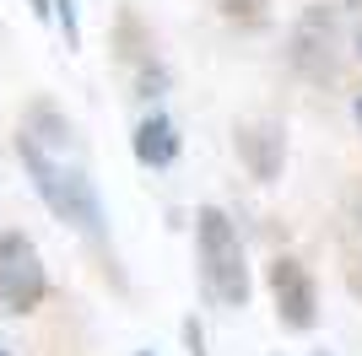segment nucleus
<instances>
[{
    "label": "nucleus",
    "instance_id": "obj_1",
    "mask_svg": "<svg viewBox=\"0 0 362 356\" xmlns=\"http://www.w3.org/2000/svg\"><path fill=\"white\" fill-rule=\"evenodd\" d=\"M16 151H22L33 184L44 194V206L60 222H71L76 232H87V237H103V206H98V189H92L87 167L76 162V157H65V151H54L49 135H38V130L16 135Z\"/></svg>",
    "mask_w": 362,
    "mask_h": 356
},
{
    "label": "nucleus",
    "instance_id": "obj_2",
    "mask_svg": "<svg viewBox=\"0 0 362 356\" xmlns=\"http://www.w3.org/2000/svg\"><path fill=\"white\" fill-rule=\"evenodd\" d=\"M195 243H200V275H206V292H211L222 308H243V302H249V259H243L238 227L227 222L216 206H200Z\"/></svg>",
    "mask_w": 362,
    "mask_h": 356
},
{
    "label": "nucleus",
    "instance_id": "obj_3",
    "mask_svg": "<svg viewBox=\"0 0 362 356\" xmlns=\"http://www.w3.org/2000/svg\"><path fill=\"white\" fill-rule=\"evenodd\" d=\"M44 297H49V275H44V259L33 249V237L6 232L0 237V302L11 313H33Z\"/></svg>",
    "mask_w": 362,
    "mask_h": 356
},
{
    "label": "nucleus",
    "instance_id": "obj_4",
    "mask_svg": "<svg viewBox=\"0 0 362 356\" xmlns=\"http://www.w3.org/2000/svg\"><path fill=\"white\" fill-rule=\"evenodd\" d=\"M271 297H276V319L287 329H314L319 292H314V275H308L298 259H276L271 265Z\"/></svg>",
    "mask_w": 362,
    "mask_h": 356
},
{
    "label": "nucleus",
    "instance_id": "obj_5",
    "mask_svg": "<svg viewBox=\"0 0 362 356\" xmlns=\"http://www.w3.org/2000/svg\"><path fill=\"white\" fill-rule=\"evenodd\" d=\"M238 151H243V162H249V173L265 178V184H271V178L281 173V162H287V141H281L276 124H243Z\"/></svg>",
    "mask_w": 362,
    "mask_h": 356
},
{
    "label": "nucleus",
    "instance_id": "obj_6",
    "mask_svg": "<svg viewBox=\"0 0 362 356\" xmlns=\"http://www.w3.org/2000/svg\"><path fill=\"white\" fill-rule=\"evenodd\" d=\"M136 157L146 167H168L179 157V130H173V119H163V114L141 119L136 124Z\"/></svg>",
    "mask_w": 362,
    "mask_h": 356
},
{
    "label": "nucleus",
    "instance_id": "obj_7",
    "mask_svg": "<svg viewBox=\"0 0 362 356\" xmlns=\"http://www.w3.org/2000/svg\"><path fill=\"white\" fill-rule=\"evenodd\" d=\"M265 6H271V0H222V11L233 16V22H265Z\"/></svg>",
    "mask_w": 362,
    "mask_h": 356
},
{
    "label": "nucleus",
    "instance_id": "obj_8",
    "mask_svg": "<svg viewBox=\"0 0 362 356\" xmlns=\"http://www.w3.org/2000/svg\"><path fill=\"white\" fill-rule=\"evenodd\" d=\"M54 6V16H60V28H65V44H81V28H76V0H49Z\"/></svg>",
    "mask_w": 362,
    "mask_h": 356
},
{
    "label": "nucleus",
    "instance_id": "obj_9",
    "mask_svg": "<svg viewBox=\"0 0 362 356\" xmlns=\"http://www.w3.org/2000/svg\"><path fill=\"white\" fill-rule=\"evenodd\" d=\"M184 345H189V356H206V335H200V324H195V319L184 324Z\"/></svg>",
    "mask_w": 362,
    "mask_h": 356
},
{
    "label": "nucleus",
    "instance_id": "obj_10",
    "mask_svg": "<svg viewBox=\"0 0 362 356\" xmlns=\"http://www.w3.org/2000/svg\"><path fill=\"white\" fill-rule=\"evenodd\" d=\"M357 124H362V97H357Z\"/></svg>",
    "mask_w": 362,
    "mask_h": 356
},
{
    "label": "nucleus",
    "instance_id": "obj_11",
    "mask_svg": "<svg viewBox=\"0 0 362 356\" xmlns=\"http://www.w3.org/2000/svg\"><path fill=\"white\" fill-rule=\"evenodd\" d=\"M357 54H362V38H357Z\"/></svg>",
    "mask_w": 362,
    "mask_h": 356
},
{
    "label": "nucleus",
    "instance_id": "obj_12",
    "mask_svg": "<svg viewBox=\"0 0 362 356\" xmlns=\"http://www.w3.org/2000/svg\"><path fill=\"white\" fill-rule=\"evenodd\" d=\"M319 356H325V351H319Z\"/></svg>",
    "mask_w": 362,
    "mask_h": 356
},
{
    "label": "nucleus",
    "instance_id": "obj_13",
    "mask_svg": "<svg viewBox=\"0 0 362 356\" xmlns=\"http://www.w3.org/2000/svg\"><path fill=\"white\" fill-rule=\"evenodd\" d=\"M141 356H146V351H141Z\"/></svg>",
    "mask_w": 362,
    "mask_h": 356
},
{
    "label": "nucleus",
    "instance_id": "obj_14",
    "mask_svg": "<svg viewBox=\"0 0 362 356\" xmlns=\"http://www.w3.org/2000/svg\"><path fill=\"white\" fill-rule=\"evenodd\" d=\"M0 356H6V351H0Z\"/></svg>",
    "mask_w": 362,
    "mask_h": 356
}]
</instances>
